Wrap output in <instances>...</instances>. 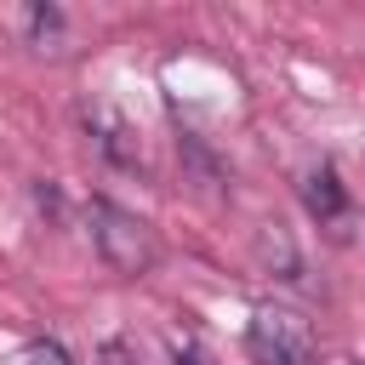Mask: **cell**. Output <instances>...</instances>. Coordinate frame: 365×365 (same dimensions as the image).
Listing matches in <instances>:
<instances>
[{
  "label": "cell",
  "mask_w": 365,
  "mask_h": 365,
  "mask_svg": "<svg viewBox=\"0 0 365 365\" xmlns=\"http://www.w3.org/2000/svg\"><path fill=\"white\" fill-rule=\"evenodd\" d=\"M86 222H91V245H97V257H103L114 274L143 279V274L160 262V240H154V228H148L143 217H131L125 205H114V200H91V205H86Z\"/></svg>",
  "instance_id": "cell-1"
},
{
  "label": "cell",
  "mask_w": 365,
  "mask_h": 365,
  "mask_svg": "<svg viewBox=\"0 0 365 365\" xmlns=\"http://www.w3.org/2000/svg\"><path fill=\"white\" fill-rule=\"evenodd\" d=\"M86 114V131H91V143L114 160V165H125V171H143V148H137V131L108 108V103H86L80 108Z\"/></svg>",
  "instance_id": "cell-3"
},
{
  "label": "cell",
  "mask_w": 365,
  "mask_h": 365,
  "mask_svg": "<svg viewBox=\"0 0 365 365\" xmlns=\"http://www.w3.org/2000/svg\"><path fill=\"white\" fill-rule=\"evenodd\" d=\"M103 365H137L131 342H125V336H108V342H103Z\"/></svg>",
  "instance_id": "cell-7"
},
{
  "label": "cell",
  "mask_w": 365,
  "mask_h": 365,
  "mask_svg": "<svg viewBox=\"0 0 365 365\" xmlns=\"http://www.w3.org/2000/svg\"><path fill=\"white\" fill-rule=\"evenodd\" d=\"M302 200H308V211H314L319 228L342 234V222H348V194H342V182H336V165H314L308 182H302Z\"/></svg>",
  "instance_id": "cell-4"
},
{
  "label": "cell",
  "mask_w": 365,
  "mask_h": 365,
  "mask_svg": "<svg viewBox=\"0 0 365 365\" xmlns=\"http://www.w3.org/2000/svg\"><path fill=\"white\" fill-rule=\"evenodd\" d=\"M0 365H74V359H68V348H63V342H46V336H34V342L11 348Z\"/></svg>",
  "instance_id": "cell-6"
},
{
  "label": "cell",
  "mask_w": 365,
  "mask_h": 365,
  "mask_svg": "<svg viewBox=\"0 0 365 365\" xmlns=\"http://www.w3.org/2000/svg\"><path fill=\"white\" fill-rule=\"evenodd\" d=\"M17 23L34 34V51H63V11H51V6H29V11H17Z\"/></svg>",
  "instance_id": "cell-5"
},
{
  "label": "cell",
  "mask_w": 365,
  "mask_h": 365,
  "mask_svg": "<svg viewBox=\"0 0 365 365\" xmlns=\"http://www.w3.org/2000/svg\"><path fill=\"white\" fill-rule=\"evenodd\" d=\"M245 354L257 365H308L314 359V331L297 308H279V302H262L251 308V325H245Z\"/></svg>",
  "instance_id": "cell-2"
}]
</instances>
